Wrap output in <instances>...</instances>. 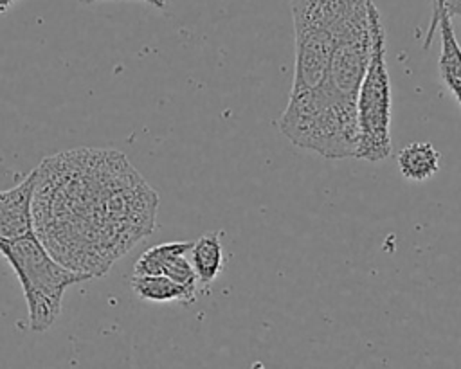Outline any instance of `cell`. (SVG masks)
Here are the masks:
<instances>
[{"label":"cell","instance_id":"6da1fadb","mask_svg":"<svg viewBox=\"0 0 461 369\" xmlns=\"http://www.w3.org/2000/svg\"><path fill=\"white\" fill-rule=\"evenodd\" d=\"M32 230L65 266L103 277L157 225L158 193L112 148H76L36 167Z\"/></svg>","mask_w":461,"mask_h":369},{"label":"cell","instance_id":"7a4b0ae2","mask_svg":"<svg viewBox=\"0 0 461 369\" xmlns=\"http://www.w3.org/2000/svg\"><path fill=\"white\" fill-rule=\"evenodd\" d=\"M373 0H290L295 67L290 94H306L324 77L335 43L369 20Z\"/></svg>","mask_w":461,"mask_h":369},{"label":"cell","instance_id":"3957f363","mask_svg":"<svg viewBox=\"0 0 461 369\" xmlns=\"http://www.w3.org/2000/svg\"><path fill=\"white\" fill-rule=\"evenodd\" d=\"M0 254L20 281L32 331H47L61 313L65 292L72 284L92 279L88 274L59 263L34 230L18 238L0 239Z\"/></svg>","mask_w":461,"mask_h":369},{"label":"cell","instance_id":"277c9868","mask_svg":"<svg viewBox=\"0 0 461 369\" xmlns=\"http://www.w3.org/2000/svg\"><path fill=\"white\" fill-rule=\"evenodd\" d=\"M371 56L357 95L355 158L385 160L391 151V81L385 65V31L376 5L369 9Z\"/></svg>","mask_w":461,"mask_h":369},{"label":"cell","instance_id":"5b68a950","mask_svg":"<svg viewBox=\"0 0 461 369\" xmlns=\"http://www.w3.org/2000/svg\"><path fill=\"white\" fill-rule=\"evenodd\" d=\"M452 16L448 14L443 0H432V20L430 29L427 32V41L423 47H429L434 31L439 32V58H438V70L439 77L450 94L456 97L461 108V47L457 43Z\"/></svg>","mask_w":461,"mask_h":369},{"label":"cell","instance_id":"8992f818","mask_svg":"<svg viewBox=\"0 0 461 369\" xmlns=\"http://www.w3.org/2000/svg\"><path fill=\"white\" fill-rule=\"evenodd\" d=\"M36 169L20 184L0 191V239H11L32 232V194Z\"/></svg>","mask_w":461,"mask_h":369},{"label":"cell","instance_id":"52a82bcc","mask_svg":"<svg viewBox=\"0 0 461 369\" xmlns=\"http://www.w3.org/2000/svg\"><path fill=\"white\" fill-rule=\"evenodd\" d=\"M221 230H211L202 234L189 250L191 265L194 268L196 279L200 284H211L223 270V243H221Z\"/></svg>","mask_w":461,"mask_h":369},{"label":"cell","instance_id":"ba28073f","mask_svg":"<svg viewBox=\"0 0 461 369\" xmlns=\"http://www.w3.org/2000/svg\"><path fill=\"white\" fill-rule=\"evenodd\" d=\"M130 284L133 293L148 302H171L178 301L182 304H191L196 299V292L185 288L184 284L169 279L167 275H146L131 274Z\"/></svg>","mask_w":461,"mask_h":369},{"label":"cell","instance_id":"9c48e42d","mask_svg":"<svg viewBox=\"0 0 461 369\" xmlns=\"http://www.w3.org/2000/svg\"><path fill=\"white\" fill-rule=\"evenodd\" d=\"M398 167L411 182L430 180L439 171L441 153L430 142H411L398 151Z\"/></svg>","mask_w":461,"mask_h":369},{"label":"cell","instance_id":"30bf717a","mask_svg":"<svg viewBox=\"0 0 461 369\" xmlns=\"http://www.w3.org/2000/svg\"><path fill=\"white\" fill-rule=\"evenodd\" d=\"M193 247V241H167L149 247L146 252L139 256L133 265V274H146V275H160L166 263L178 256L187 254Z\"/></svg>","mask_w":461,"mask_h":369},{"label":"cell","instance_id":"8fae6325","mask_svg":"<svg viewBox=\"0 0 461 369\" xmlns=\"http://www.w3.org/2000/svg\"><path fill=\"white\" fill-rule=\"evenodd\" d=\"M443 4H445L450 16L461 18V0H443Z\"/></svg>","mask_w":461,"mask_h":369},{"label":"cell","instance_id":"7c38bea8","mask_svg":"<svg viewBox=\"0 0 461 369\" xmlns=\"http://www.w3.org/2000/svg\"><path fill=\"white\" fill-rule=\"evenodd\" d=\"M94 2H97V0H79V4H94ZM144 2L153 5V7H157V9H164L166 7V0H144Z\"/></svg>","mask_w":461,"mask_h":369},{"label":"cell","instance_id":"4fadbf2b","mask_svg":"<svg viewBox=\"0 0 461 369\" xmlns=\"http://www.w3.org/2000/svg\"><path fill=\"white\" fill-rule=\"evenodd\" d=\"M14 2H18V0H0V13L7 11Z\"/></svg>","mask_w":461,"mask_h":369}]
</instances>
